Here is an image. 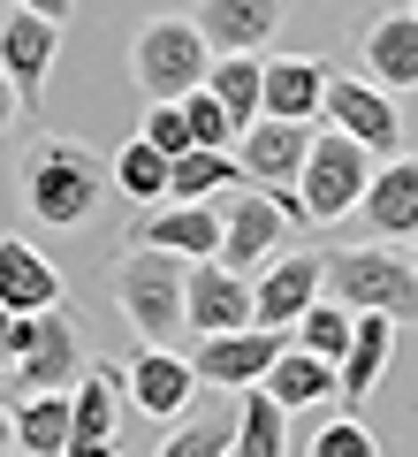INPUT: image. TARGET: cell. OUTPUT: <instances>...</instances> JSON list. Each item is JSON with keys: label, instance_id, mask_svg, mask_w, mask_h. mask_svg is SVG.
<instances>
[{"label": "cell", "instance_id": "cell-1", "mask_svg": "<svg viewBox=\"0 0 418 457\" xmlns=\"http://www.w3.org/2000/svg\"><path fill=\"white\" fill-rule=\"evenodd\" d=\"M107 198V161H99L84 137H38L23 153V213L38 228H84L92 206Z\"/></svg>", "mask_w": 418, "mask_h": 457}, {"label": "cell", "instance_id": "cell-2", "mask_svg": "<svg viewBox=\"0 0 418 457\" xmlns=\"http://www.w3.org/2000/svg\"><path fill=\"white\" fill-rule=\"evenodd\" d=\"M107 290H114V312L137 328V343H183L191 336V312H183V297H191V260H176V252H160V245H122Z\"/></svg>", "mask_w": 418, "mask_h": 457}, {"label": "cell", "instance_id": "cell-3", "mask_svg": "<svg viewBox=\"0 0 418 457\" xmlns=\"http://www.w3.org/2000/svg\"><path fill=\"white\" fill-rule=\"evenodd\" d=\"M320 282H327V297H342L350 312H388L396 328H418V260H403L396 237L335 252Z\"/></svg>", "mask_w": 418, "mask_h": 457}, {"label": "cell", "instance_id": "cell-4", "mask_svg": "<svg viewBox=\"0 0 418 457\" xmlns=\"http://www.w3.org/2000/svg\"><path fill=\"white\" fill-rule=\"evenodd\" d=\"M206 69H213V46L198 31V16H152L129 46V77L145 99H183L191 84H206Z\"/></svg>", "mask_w": 418, "mask_h": 457}, {"label": "cell", "instance_id": "cell-5", "mask_svg": "<svg viewBox=\"0 0 418 457\" xmlns=\"http://www.w3.org/2000/svg\"><path fill=\"white\" fill-rule=\"evenodd\" d=\"M373 161L381 153H365L350 130H312V145H305V168H297V198H305V213L312 221H342V213H357V198H365V183H373Z\"/></svg>", "mask_w": 418, "mask_h": 457}, {"label": "cell", "instance_id": "cell-6", "mask_svg": "<svg viewBox=\"0 0 418 457\" xmlns=\"http://www.w3.org/2000/svg\"><path fill=\"white\" fill-rule=\"evenodd\" d=\"M290 237L297 228H290V213H282V198H274L266 183H228L221 191V252H213V260H228L236 275H251V267H266Z\"/></svg>", "mask_w": 418, "mask_h": 457}, {"label": "cell", "instance_id": "cell-7", "mask_svg": "<svg viewBox=\"0 0 418 457\" xmlns=\"http://www.w3.org/2000/svg\"><path fill=\"white\" fill-rule=\"evenodd\" d=\"M8 374L23 389H69L84 374V343H77V320L61 305H38V312H16V359Z\"/></svg>", "mask_w": 418, "mask_h": 457}, {"label": "cell", "instance_id": "cell-8", "mask_svg": "<svg viewBox=\"0 0 418 457\" xmlns=\"http://www.w3.org/2000/svg\"><path fill=\"white\" fill-rule=\"evenodd\" d=\"M320 122H335V130H350L365 153H403V107L396 92H381L373 77H335L327 69V92H320Z\"/></svg>", "mask_w": 418, "mask_h": 457}, {"label": "cell", "instance_id": "cell-9", "mask_svg": "<svg viewBox=\"0 0 418 457\" xmlns=\"http://www.w3.org/2000/svg\"><path fill=\"white\" fill-rule=\"evenodd\" d=\"M129 245H160L176 260H213L221 252V198H160L129 213Z\"/></svg>", "mask_w": 418, "mask_h": 457}, {"label": "cell", "instance_id": "cell-10", "mask_svg": "<svg viewBox=\"0 0 418 457\" xmlns=\"http://www.w3.org/2000/svg\"><path fill=\"white\" fill-rule=\"evenodd\" d=\"M198 389H206V381H198V366L183 359L176 343H145V351H129V366H122V396L137 411H152V420H183Z\"/></svg>", "mask_w": 418, "mask_h": 457}, {"label": "cell", "instance_id": "cell-11", "mask_svg": "<svg viewBox=\"0 0 418 457\" xmlns=\"http://www.w3.org/2000/svg\"><path fill=\"white\" fill-rule=\"evenodd\" d=\"M282 328H258V320H243V328H213V336H198V381H213V389H251V381H266V366H274V351H282Z\"/></svg>", "mask_w": 418, "mask_h": 457}, {"label": "cell", "instance_id": "cell-12", "mask_svg": "<svg viewBox=\"0 0 418 457\" xmlns=\"http://www.w3.org/2000/svg\"><path fill=\"white\" fill-rule=\"evenodd\" d=\"M320 275H327L320 252H274V260L258 267V282H251V320L258 328H297V312L327 290Z\"/></svg>", "mask_w": 418, "mask_h": 457}, {"label": "cell", "instance_id": "cell-13", "mask_svg": "<svg viewBox=\"0 0 418 457\" xmlns=\"http://www.w3.org/2000/svg\"><path fill=\"white\" fill-rule=\"evenodd\" d=\"M53 54H61V23H53V16H38V8H16V16L0 23V69H8V84H16L23 107H38V99H46Z\"/></svg>", "mask_w": 418, "mask_h": 457}, {"label": "cell", "instance_id": "cell-14", "mask_svg": "<svg viewBox=\"0 0 418 457\" xmlns=\"http://www.w3.org/2000/svg\"><path fill=\"white\" fill-rule=\"evenodd\" d=\"M114 420H122V366L84 359V374L69 381V457H99L114 442Z\"/></svg>", "mask_w": 418, "mask_h": 457}, {"label": "cell", "instance_id": "cell-15", "mask_svg": "<svg viewBox=\"0 0 418 457\" xmlns=\"http://www.w3.org/2000/svg\"><path fill=\"white\" fill-rule=\"evenodd\" d=\"M305 145H312V122L258 114V122H243V130H236V168H243V183H297Z\"/></svg>", "mask_w": 418, "mask_h": 457}, {"label": "cell", "instance_id": "cell-16", "mask_svg": "<svg viewBox=\"0 0 418 457\" xmlns=\"http://www.w3.org/2000/svg\"><path fill=\"white\" fill-rule=\"evenodd\" d=\"M290 8L297 0H198V31L213 54H258L290 23Z\"/></svg>", "mask_w": 418, "mask_h": 457}, {"label": "cell", "instance_id": "cell-17", "mask_svg": "<svg viewBox=\"0 0 418 457\" xmlns=\"http://www.w3.org/2000/svg\"><path fill=\"white\" fill-rule=\"evenodd\" d=\"M357 54H365V77L381 84V92H418V8H388V16L365 23V38H357Z\"/></svg>", "mask_w": 418, "mask_h": 457}, {"label": "cell", "instance_id": "cell-18", "mask_svg": "<svg viewBox=\"0 0 418 457\" xmlns=\"http://www.w3.org/2000/svg\"><path fill=\"white\" fill-rule=\"evenodd\" d=\"M357 213H365L373 237H418V153H388V168L373 161Z\"/></svg>", "mask_w": 418, "mask_h": 457}, {"label": "cell", "instance_id": "cell-19", "mask_svg": "<svg viewBox=\"0 0 418 457\" xmlns=\"http://www.w3.org/2000/svg\"><path fill=\"white\" fill-rule=\"evenodd\" d=\"M183 312H191V336L243 328L251 320V282H243L228 260H191V297H183Z\"/></svg>", "mask_w": 418, "mask_h": 457}, {"label": "cell", "instance_id": "cell-20", "mask_svg": "<svg viewBox=\"0 0 418 457\" xmlns=\"http://www.w3.org/2000/svg\"><path fill=\"white\" fill-rule=\"evenodd\" d=\"M388 359H396V320H388V312H357L350 351H342V366H335V389L350 396V404H365L373 381L388 374Z\"/></svg>", "mask_w": 418, "mask_h": 457}, {"label": "cell", "instance_id": "cell-21", "mask_svg": "<svg viewBox=\"0 0 418 457\" xmlns=\"http://www.w3.org/2000/svg\"><path fill=\"white\" fill-rule=\"evenodd\" d=\"M0 305H8V312L61 305V275H53V260L31 252L23 237H0Z\"/></svg>", "mask_w": 418, "mask_h": 457}, {"label": "cell", "instance_id": "cell-22", "mask_svg": "<svg viewBox=\"0 0 418 457\" xmlns=\"http://www.w3.org/2000/svg\"><path fill=\"white\" fill-rule=\"evenodd\" d=\"M266 389H274V404L305 411V404H320V396H335V359H320V351H305V343L290 336L274 351V366H266Z\"/></svg>", "mask_w": 418, "mask_h": 457}, {"label": "cell", "instance_id": "cell-23", "mask_svg": "<svg viewBox=\"0 0 418 457\" xmlns=\"http://www.w3.org/2000/svg\"><path fill=\"white\" fill-rule=\"evenodd\" d=\"M320 92H327V62H305V54H282L266 62V114H290V122H320Z\"/></svg>", "mask_w": 418, "mask_h": 457}, {"label": "cell", "instance_id": "cell-24", "mask_svg": "<svg viewBox=\"0 0 418 457\" xmlns=\"http://www.w3.org/2000/svg\"><path fill=\"white\" fill-rule=\"evenodd\" d=\"M228 183H243L236 145H183L168 161V198H221Z\"/></svg>", "mask_w": 418, "mask_h": 457}, {"label": "cell", "instance_id": "cell-25", "mask_svg": "<svg viewBox=\"0 0 418 457\" xmlns=\"http://www.w3.org/2000/svg\"><path fill=\"white\" fill-rule=\"evenodd\" d=\"M236 457H282L290 450V404H274L266 381H251L243 389V411H236V442H228Z\"/></svg>", "mask_w": 418, "mask_h": 457}, {"label": "cell", "instance_id": "cell-26", "mask_svg": "<svg viewBox=\"0 0 418 457\" xmlns=\"http://www.w3.org/2000/svg\"><path fill=\"white\" fill-rule=\"evenodd\" d=\"M16 450L69 457V389H23V404H16Z\"/></svg>", "mask_w": 418, "mask_h": 457}, {"label": "cell", "instance_id": "cell-27", "mask_svg": "<svg viewBox=\"0 0 418 457\" xmlns=\"http://www.w3.org/2000/svg\"><path fill=\"white\" fill-rule=\"evenodd\" d=\"M107 183L129 198V206H160V198H168V153L137 130V137H129V145L107 161Z\"/></svg>", "mask_w": 418, "mask_h": 457}, {"label": "cell", "instance_id": "cell-28", "mask_svg": "<svg viewBox=\"0 0 418 457\" xmlns=\"http://www.w3.org/2000/svg\"><path fill=\"white\" fill-rule=\"evenodd\" d=\"M206 84H213V99L236 114V130L266 114V107H258V99H266V62H258V54H213Z\"/></svg>", "mask_w": 418, "mask_h": 457}, {"label": "cell", "instance_id": "cell-29", "mask_svg": "<svg viewBox=\"0 0 418 457\" xmlns=\"http://www.w3.org/2000/svg\"><path fill=\"white\" fill-rule=\"evenodd\" d=\"M183 114H191V145H236V114L213 99V84H191Z\"/></svg>", "mask_w": 418, "mask_h": 457}, {"label": "cell", "instance_id": "cell-30", "mask_svg": "<svg viewBox=\"0 0 418 457\" xmlns=\"http://www.w3.org/2000/svg\"><path fill=\"white\" fill-rule=\"evenodd\" d=\"M228 442H236V427H221V420H176L168 457H221Z\"/></svg>", "mask_w": 418, "mask_h": 457}, {"label": "cell", "instance_id": "cell-31", "mask_svg": "<svg viewBox=\"0 0 418 457\" xmlns=\"http://www.w3.org/2000/svg\"><path fill=\"white\" fill-rule=\"evenodd\" d=\"M145 137L168 153V161L191 145V114H183V99H145Z\"/></svg>", "mask_w": 418, "mask_h": 457}, {"label": "cell", "instance_id": "cell-32", "mask_svg": "<svg viewBox=\"0 0 418 457\" xmlns=\"http://www.w3.org/2000/svg\"><path fill=\"white\" fill-rule=\"evenodd\" d=\"M373 450H381V442H373L357 420H327L320 435H312V457H373Z\"/></svg>", "mask_w": 418, "mask_h": 457}, {"label": "cell", "instance_id": "cell-33", "mask_svg": "<svg viewBox=\"0 0 418 457\" xmlns=\"http://www.w3.org/2000/svg\"><path fill=\"white\" fill-rule=\"evenodd\" d=\"M8 359H16V312L0 305V374H8Z\"/></svg>", "mask_w": 418, "mask_h": 457}, {"label": "cell", "instance_id": "cell-34", "mask_svg": "<svg viewBox=\"0 0 418 457\" xmlns=\"http://www.w3.org/2000/svg\"><path fill=\"white\" fill-rule=\"evenodd\" d=\"M16 107L23 99H16V84H8V69H0V137H8V122H16Z\"/></svg>", "mask_w": 418, "mask_h": 457}, {"label": "cell", "instance_id": "cell-35", "mask_svg": "<svg viewBox=\"0 0 418 457\" xmlns=\"http://www.w3.org/2000/svg\"><path fill=\"white\" fill-rule=\"evenodd\" d=\"M16 8H38V16H53V23H61L69 8H77V0H16Z\"/></svg>", "mask_w": 418, "mask_h": 457}, {"label": "cell", "instance_id": "cell-36", "mask_svg": "<svg viewBox=\"0 0 418 457\" xmlns=\"http://www.w3.org/2000/svg\"><path fill=\"white\" fill-rule=\"evenodd\" d=\"M8 450H16V411L0 404V457H8Z\"/></svg>", "mask_w": 418, "mask_h": 457}, {"label": "cell", "instance_id": "cell-37", "mask_svg": "<svg viewBox=\"0 0 418 457\" xmlns=\"http://www.w3.org/2000/svg\"><path fill=\"white\" fill-rule=\"evenodd\" d=\"M411 260H418V252H411Z\"/></svg>", "mask_w": 418, "mask_h": 457}, {"label": "cell", "instance_id": "cell-38", "mask_svg": "<svg viewBox=\"0 0 418 457\" xmlns=\"http://www.w3.org/2000/svg\"><path fill=\"white\" fill-rule=\"evenodd\" d=\"M411 8H418V0H411Z\"/></svg>", "mask_w": 418, "mask_h": 457}]
</instances>
